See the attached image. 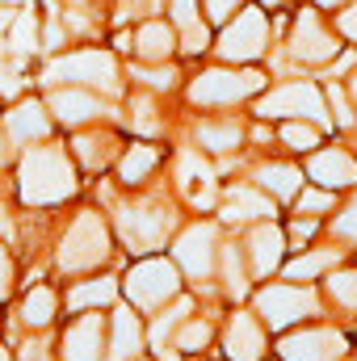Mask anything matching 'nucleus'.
Listing matches in <instances>:
<instances>
[{
    "label": "nucleus",
    "instance_id": "ea45409f",
    "mask_svg": "<svg viewBox=\"0 0 357 361\" xmlns=\"http://www.w3.org/2000/svg\"><path fill=\"white\" fill-rule=\"evenodd\" d=\"M206 13H210V21H227L236 13V0H206Z\"/></svg>",
    "mask_w": 357,
    "mask_h": 361
},
{
    "label": "nucleus",
    "instance_id": "f257e3e1",
    "mask_svg": "<svg viewBox=\"0 0 357 361\" xmlns=\"http://www.w3.org/2000/svg\"><path fill=\"white\" fill-rule=\"evenodd\" d=\"M17 189H21V202L30 206H51V202H63L76 193V173H72V160L63 147H25L21 156V169H17Z\"/></svg>",
    "mask_w": 357,
    "mask_h": 361
},
{
    "label": "nucleus",
    "instance_id": "9d476101",
    "mask_svg": "<svg viewBox=\"0 0 357 361\" xmlns=\"http://www.w3.org/2000/svg\"><path fill=\"white\" fill-rule=\"evenodd\" d=\"M47 109H51V118H59L68 126H80V122H92V118L109 114L105 101L92 97L89 89H80V85H55L51 97H47Z\"/></svg>",
    "mask_w": 357,
    "mask_h": 361
},
{
    "label": "nucleus",
    "instance_id": "2eb2a0df",
    "mask_svg": "<svg viewBox=\"0 0 357 361\" xmlns=\"http://www.w3.org/2000/svg\"><path fill=\"white\" fill-rule=\"evenodd\" d=\"M298 59H307V63H320V59H328L332 51H337V38L320 25V17L315 13H303L298 17V30H294V47H290Z\"/></svg>",
    "mask_w": 357,
    "mask_h": 361
},
{
    "label": "nucleus",
    "instance_id": "f3484780",
    "mask_svg": "<svg viewBox=\"0 0 357 361\" xmlns=\"http://www.w3.org/2000/svg\"><path fill=\"white\" fill-rule=\"evenodd\" d=\"M265 353V336L248 315H236L227 328V357L231 361H261Z\"/></svg>",
    "mask_w": 357,
    "mask_h": 361
},
{
    "label": "nucleus",
    "instance_id": "c756f323",
    "mask_svg": "<svg viewBox=\"0 0 357 361\" xmlns=\"http://www.w3.org/2000/svg\"><path fill=\"white\" fill-rule=\"evenodd\" d=\"M298 173H294V169H277V164H269L265 173H261V185H265V189H273V193H277V197H290V193H294V189H298Z\"/></svg>",
    "mask_w": 357,
    "mask_h": 361
},
{
    "label": "nucleus",
    "instance_id": "37998d69",
    "mask_svg": "<svg viewBox=\"0 0 357 361\" xmlns=\"http://www.w3.org/2000/svg\"><path fill=\"white\" fill-rule=\"evenodd\" d=\"M0 361H13V357H8V353H4V349H0Z\"/></svg>",
    "mask_w": 357,
    "mask_h": 361
},
{
    "label": "nucleus",
    "instance_id": "9b49d317",
    "mask_svg": "<svg viewBox=\"0 0 357 361\" xmlns=\"http://www.w3.org/2000/svg\"><path fill=\"white\" fill-rule=\"evenodd\" d=\"M173 252H177L181 269L189 273V277H210V269H214V227L210 223L185 227Z\"/></svg>",
    "mask_w": 357,
    "mask_h": 361
},
{
    "label": "nucleus",
    "instance_id": "5701e85b",
    "mask_svg": "<svg viewBox=\"0 0 357 361\" xmlns=\"http://www.w3.org/2000/svg\"><path fill=\"white\" fill-rule=\"evenodd\" d=\"M277 265H282V231L277 227H257L253 231V269L265 277Z\"/></svg>",
    "mask_w": 357,
    "mask_h": 361
},
{
    "label": "nucleus",
    "instance_id": "f704fd0d",
    "mask_svg": "<svg viewBox=\"0 0 357 361\" xmlns=\"http://www.w3.org/2000/svg\"><path fill=\"white\" fill-rule=\"evenodd\" d=\"M332 294H337V302L357 307V273H341V277H332Z\"/></svg>",
    "mask_w": 357,
    "mask_h": 361
},
{
    "label": "nucleus",
    "instance_id": "72a5a7b5",
    "mask_svg": "<svg viewBox=\"0 0 357 361\" xmlns=\"http://www.w3.org/2000/svg\"><path fill=\"white\" fill-rule=\"evenodd\" d=\"M282 139H286L294 152H311V147L320 143V135H315L311 126H286V130H282Z\"/></svg>",
    "mask_w": 357,
    "mask_h": 361
},
{
    "label": "nucleus",
    "instance_id": "20e7f679",
    "mask_svg": "<svg viewBox=\"0 0 357 361\" xmlns=\"http://www.w3.org/2000/svg\"><path fill=\"white\" fill-rule=\"evenodd\" d=\"M177 290H181L177 269H173L169 261H160V257L139 261V265L131 269V277H126V294H131V302L143 307V311H156V307L169 302Z\"/></svg>",
    "mask_w": 357,
    "mask_h": 361
},
{
    "label": "nucleus",
    "instance_id": "7ed1b4c3",
    "mask_svg": "<svg viewBox=\"0 0 357 361\" xmlns=\"http://www.w3.org/2000/svg\"><path fill=\"white\" fill-rule=\"evenodd\" d=\"M109 257V235H105V223L97 219V210H85L68 235L59 240V269L68 273H80V269H92Z\"/></svg>",
    "mask_w": 357,
    "mask_h": 361
},
{
    "label": "nucleus",
    "instance_id": "473e14b6",
    "mask_svg": "<svg viewBox=\"0 0 357 361\" xmlns=\"http://www.w3.org/2000/svg\"><path fill=\"white\" fill-rule=\"evenodd\" d=\"M135 76L143 85H152V89H173L177 85V72L173 68H135Z\"/></svg>",
    "mask_w": 357,
    "mask_h": 361
},
{
    "label": "nucleus",
    "instance_id": "393cba45",
    "mask_svg": "<svg viewBox=\"0 0 357 361\" xmlns=\"http://www.w3.org/2000/svg\"><path fill=\"white\" fill-rule=\"evenodd\" d=\"M261 214H273V206H269L261 193H253V189H231L227 193L223 219H261Z\"/></svg>",
    "mask_w": 357,
    "mask_h": 361
},
{
    "label": "nucleus",
    "instance_id": "bb28decb",
    "mask_svg": "<svg viewBox=\"0 0 357 361\" xmlns=\"http://www.w3.org/2000/svg\"><path fill=\"white\" fill-rule=\"evenodd\" d=\"M185 315H189V302H177L173 311H164V315L152 324V349H156V357H160V361H164V341L173 336V328H177Z\"/></svg>",
    "mask_w": 357,
    "mask_h": 361
},
{
    "label": "nucleus",
    "instance_id": "423d86ee",
    "mask_svg": "<svg viewBox=\"0 0 357 361\" xmlns=\"http://www.w3.org/2000/svg\"><path fill=\"white\" fill-rule=\"evenodd\" d=\"M261 85H265L261 72H223V68H214V72H202V76L193 80L189 97H193L198 105H231V101L253 97Z\"/></svg>",
    "mask_w": 357,
    "mask_h": 361
},
{
    "label": "nucleus",
    "instance_id": "f8f14e48",
    "mask_svg": "<svg viewBox=\"0 0 357 361\" xmlns=\"http://www.w3.org/2000/svg\"><path fill=\"white\" fill-rule=\"evenodd\" d=\"M341 353H345V336H337V332H320V328L282 341V357L286 361H337Z\"/></svg>",
    "mask_w": 357,
    "mask_h": 361
},
{
    "label": "nucleus",
    "instance_id": "1a4fd4ad",
    "mask_svg": "<svg viewBox=\"0 0 357 361\" xmlns=\"http://www.w3.org/2000/svg\"><path fill=\"white\" fill-rule=\"evenodd\" d=\"M257 307H261L269 328H286L294 319L315 315V298L307 290H294V286H269V290H261L257 294Z\"/></svg>",
    "mask_w": 357,
    "mask_h": 361
},
{
    "label": "nucleus",
    "instance_id": "dca6fc26",
    "mask_svg": "<svg viewBox=\"0 0 357 361\" xmlns=\"http://www.w3.org/2000/svg\"><path fill=\"white\" fill-rule=\"evenodd\" d=\"M173 47H177V38H173V25L169 21H143L139 25V34H135V55L139 59H152V63H164L169 55H173Z\"/></svg>",
    "mask_w": 357,
    "mask_h": 361
},
{
    "label": "nucleus",
    "instance_id": "a18cd8bd",
    "mask_svg": "<svg viewBox=\"0 0 357 361\" xmlns=\"http://www.w3.org/2000/svg\"><path fill=\"white\" fill-rule=\"evenodd\" d=\"M324 4H341V0H324Z\"/></svg>",
    "mask_w": 357,
    "mask_h": 361
},
{
    "label": "nucleus",
    "instance_id": "f03ea898",
    "mask_svg": "<svg viewBox=\"0 0 357 361\" xmlns=\"http://www.w3.org/2000/svg\"><path fill=\"white\" fill-rule=\"evenodd\" d=\"M47 85H80V89H105L118 92V63L114 55L105 51H72V55H59L55 63H47L42 72Z\"/></svg>",
    "mask_w": 357,
    "mask_h": 361
},
{
    "label": "nucleus",
    "instance_id": "79ce46f5",
    "mask_svg": "<svg viewBox=\"0 0 357 361\" xmlns=\"http://www.w3.org/2000/svg\"><path fill=\"white\" fill-rule=\"evenodd\" d=\"M4 143H8V135H4V130H0V160H4Z\"/></svg>",
    "mask_w": 357,
    "mask_h": 361
},
{
    "label": "nucleus",
    "instance_id": "7c9ffc66",
    "mask_svg": "<svg viewBox=\"0 0 357 361\" xmlns=\"http://www.w3.org/2000/svg\"><path fill=\"white\" fill-rule=\"evenodd\" d=\"M332 261H337V252H311V257H298V261L290 265V277H303V281H307V277H315L320 269H328Z\"/></svg>",
    "mask_w": 357,
    "mask_h": 361
},
{
    "label": "nucleus",
    "instance_id": "4c0bfd02",
    "mask_svg": "<svg viewBox=\"0 0 357 361\" xmlns=\"http://www.w3.org/2000/svg\"><path fill=\"white\" fill-rule=\"evenodd\" d=\"M337 235H345V240H357V202L349 206V214H341V219H337Z\"/></svg>",
    "mask_w": 357,
    "mask_h": 361
},
{
    "label": "nucleus",
    "instance_id": "2f4dec72",
    "mask_svg": "<svg viewBox=\"0 0 357 361\" xmlns=\"http://www.w3.org/2000/svg\"><path fill=\"white\" fill-rule=\"evenodd\" d=\"M105 147H109V143H105V139H92V135H89V139H85V135L76 139V156H80L89 169H101V164L109 160V152H105Z\"/></svg>",
    "mask_w": 357,
    "mask_h": 361
},
{
    "label": "nucleus",
    "instance_id": "aec40b11",
    "mask_svg": "<svg viewBox=\"0 0 357 361\" xmlns=\"http://www.w3.org/2000/svg\"><path fill=\"white\" fill-rule=\"evenodd\" d=\"M114 298H118V281H114V277H92V281L72 286L68 307H72V311H92V307H109Z\"/></svg>",
    "mask_w": 357,
    "mask_h": 361
},
{
    "label": "nucleus",
    "instance_id": "58836bf2",
    "mask_svg": "<svg viewBox=\"0 0 357 361\" xmlns=\"http://www.w3.org/2000/svg\"><path fill=\"white\" fill-rule=\"evenodd\" d=\"M328 206H332L328 193H303V197H298V210H303V214H307V210H328Z\"/></svg>",
    "mask_w": 357,
    "mask_h": 361
},
{
    "label": "nucleus",
    "instance_id": "c03bdc74",
    "mask_svg": "<svg viewBox=\"0 0 357 361\" xmlns=\"http://www.w3.org/2000/svg\"><path fill=\"white\" fill-rule=\"evenodd\" d=\"M0 4H21V0H0Z\"/></svg>",
    "mask_w": 357,
    "mask_h": 361
},
{
    "label": "nucleus",
    "instance_id": "39448f33",
    "mask_svg": "<svg viewBox=\"0 0 357 361\" xmlns=\"http://www.w3.org/2000/svg\"><path fill=\"white\" fill-rule=\"evenodd\" d=\"M265 42H269L265 13H261V8H244V13H236V21L223 30L219 55L231 59V63H248V59H257V55L265 51Z\"/></svg>",
    "mask_w": 357,
    "mask_h": 361
},
{
    "label": "nucleus",
    "instance_id": "c9c22d12",
    "mask_svg": "<svg viewBox=\"0 0 357 361\" xmlns=\"http://www.w3.org/2000/svg\"><path fill=\"white\" fill-rule=\"evenodd\" d=\"M223 269H227V290H231V294H244V269H240L236 248H227V252H223Z\"/></svg>",
    "mask_w": 357,
    "mask_h": 361
},
{
    "label": "nucleus",
    "instance_id": "ddd939ff",
    "mask_svg": "<svg viewBox=\"0 0 357 361\" xmlns=\"http://www.w3.org/2000/svg\"><path fill=\"white\" fill-rule=\"evenodd\" d=\"M261 114L265 118H273V114H303V118L328 122L324 118V101H320V92L311 89V85H286V89H277L273 97L261 101Z\"/></svg>",
    "mask_w": 357,
    "mask_h": 361
},
{
    "label": "nucleus",
    "instance_id": "6ab92c4d",
    "mask_svg": "<svg viewBox=\"0 0 357 361\" xmlns=\"http://www.w3.org/2000/svg\"><path fill=\"white\" fill-rule=\"evenodd\" d=\"M311 177L320 180V185H328V189H337V185H353L357 180V164L345 156V152H320V156L311 160Z\"/></svg>",
    "mask_w": 357,
    "mask_h": 361
},
{
    "label": "nucleus",
    "instance_id": "412c9836",
    "mask_svg": "<svg viewBox=\"0 0 357 361\" xmlns=\"http://www.w3.org/2000/svg\"><path fill=\"white\" fill-rule=\"evenodd\" d=\"M55 311H59L55 290H51V286H34V290L25 294V302H21V324H25V328H51Z\"/></svg>",
    "mask_w": 357,
    "mask_h": 361
},
{
    "label": "nucleus",
    "instance_id": "a19ab883",
    "mask_svg": "<svg viewBox=\"0 0 357 361\" xmlns=\"http://www.w3.org/2000/svg\"><path fill=\"white\" fill-rule=\"evenodd\" d=\"M341 30H345V34H357V4L345 13V17H341Z\"/></svg>",
    "mask_w": 357,
    "mask_h": 361
},
{
    "label": "nucleus",
    "instance_id": "4be33fe9",
    "mask_svg": "<svg viewBox=\"0 0 357 361\" xmlns=\"http://www.w3.org/2000/svg\"><path fill=\"white\" fill-rule=\"evenodd\" d=\"M169 8H173V21L181 25V34H185V51L189 55L206 51V30L198 21V0H169Z\"/></svg>",
    "mask_w": 357,
    "mask_h": 361
},
{
    "label": "nucleus",
    "instance_id": "e433bc0d",
    "mask_svg": "<svg viewBox=\"0 0 357 361\" xmlns=\"http://www.w3.org/2000/svg\"><path fill=\"white\" fill-rule=\"evenodd\" d=\"M8 290H13V257L0 244V298H8Z\"/></svg>",
    "mask_w": 357,
    "mask_h": 361
},
{
    "label": "nucleus",
    "instance_id": "a211bd4d",
    "mask_svg": "<svg viewBox=\"0 0 357 361\" xmlns=\"http://www.w3.org/2000/svg\"><path fill=\"white\" fill-rule=\"evenodd\" d=\"M143 349V328L135 319V311L118 307L114 315V341H109V361H135Z\"/></svg>",
    "mask_w": 357,
    "mask_h": 361
},
{
    "label": "nucleus",
    "instance_id": "c85d7f7f",
    "mask_svg": "<svg viewBox=\"0 0 357 361\" xmlns=\"http://www.w3.org/2000/svg\"><path fill=\"white\" fill-rule=\"evenodd\" d=\"M8 42H13V51H38V21L30 13H17V21L8 30Z\"/></svg>",
    "mask_w": 357,
    "mask_h": 361
},
{
    "label": "nucleus",
    "instance_id": "a878e982",
    "mask_svg": "<svg viewBox=\"0 0 357 361\" xmlns=\"http://www.w3.org/2000/svg\"><path fill=\"white\" fill-rule=\"evenodd\" d=\"M198 143L206 152H231L240 143V126L236 122H202L198 126Z\"/></svg>",
    "mask_w": 357,
    "mask_h": 361
},
{
    "label": "nucleus",
    "instance_id": "0eeeda50",
    "mask_svg": "<svg viewBox=\"0 0 357 361\" xmlns=\"http://www.w3.org/2000/svg\"><path fill=\"white\" fill-rule=\"evenodd\" d=\"M8 135V147H30V143H47L51 139V109L42 101H17L8 114H4V126Z\"/></svg>",
    "mask_w": 357,
    "mask_h": 361
},
{
    "label": "nucleus",
    "instance_id": "4468645a",
    "mask_svg": "<svg viewBox=\"0 0 357 361\" xmlns=\"http://www.w3.org/2000/svg\"><path fill=\"white\" fill-rule=\"evenodd\" d=\"M101 349H105L101 315H80L63 336V361H101Z\"/></svg>",
    "mask_w": 357,
    "mask_h": 361
},
{
    "label": "nucleus",
    "instance_id": "cd10ccee",
    "mask_svg": "<svg viewBox=\"0 0 357 361\" xmlns=\"http://www.w3.org/2000/svg\"><path fill=\"white\" fill-rule=\"evenodd\" d=\"M206 341H210V324H206V319H189V324H181L173 349H181V353H198V349H206Z\"/></svg>",
    "mask_w": 357,
    "mask_h": 361
},
{
    "label": "nucleus",
    "instance_id": "b1692460",
    "mask_svg": "<svg viewBox=\"0 0 357 361\" xmlns=\"http://www.w3.org/2000/svg\"><path fill=\"white\" fill-rule=\"evenodd\" d=\"M156 164H160V152H156V147H147V143H135V147L118 160V177H122V185H139V180L156 169Z\"/></svg>",
    "mask_w": 357,
    "mask_h": 361
},
{
    "label": "nucleus",
    "instance_id": "6e6552de",
    "mask_svg": "<svg viewBox=\"0 0 357 361\" xmlns=\"http://www.w3.org/2000/svg\"><path fill=\"white\" fill-rule=\"evenodd\" d=\"M118 227H122V240L135 248V252H152L164 244L169 227H173V214L169 210H152V206H139V210H122L118 214Z\"/></svg>",
    "mask_w": 357,
    "mask_h": 361
}]
</instances>
